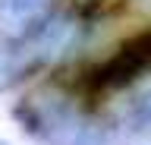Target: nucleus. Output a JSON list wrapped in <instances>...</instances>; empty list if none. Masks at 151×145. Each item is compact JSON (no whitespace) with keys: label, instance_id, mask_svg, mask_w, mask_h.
<instances>
[{"label":"nucleus","instance_id":"20e7f679","mask_svg":"<svg viewBox=\"0 0 151 145\" xmlns=\"http://www.w3.org/2000/svg\"><path fill=\"white\" fill-rule=\"evenodd\" d=\"M129 123L135 126V129L151 126V88H145V92L132 101V107H129Z\"/></svg>","mask_w":151,"mask_h":145},{"label":"nucleus","instance_id":"39448f33","mask_svg":"<svg viewBox=\"0 0 151 145\" xmlns=\"http://www.w3.org/2000/svg\"><path fill=\"white\" fill-rule=\"evenodd\" d=\"M0 145H6V142H0Z\"/></svg>","mask_w":151,"mask_h":145},{"label":"nucleus","instance_id":"f257e3e1","mask_svg":"<svg viewBox=\"0 0 151 145\" xmlns=\"http://www.w3.org/2000/svg\"><path fill=\"white\" fill-rule=\"evenodd\" d=\"M151 66V29L132 35L120 44V50L107 57L104 63L88 73L85 79V88L88 92H120V88H129L132 82H139V76Z\"/></svg>","mask_w":151,"mask_h":145},{"label":"nucleus","instance_id":"7ed1b4c3","mask_svg":"<svg viewBox=\"0 0 151 145\" xmlns=\"http://www.w3.org/2000/svg\"><path fill=\"white\" fill-rule=\"evenodd\" d=\"M32 76V66L28 60L22 57V50L16 48V41H9L3 32H0V95L9 92V88L22 82V79Z\"/></svg>","mask_w":151,"mask_h":145},{"label":"nucleus","instance_id":"f03ea898","mask_svg":"<svg viewBox=\"0 0 151 145\" xmlns=\"http://www.w3.org/2000/svg\"><path fill=\"white\" fill-rule=\"evenodd\" d=\"M50 10V0H0V32L9 41H25Z\"/></svg>","mask_w":151,"mask_h":145}]
</instances>
